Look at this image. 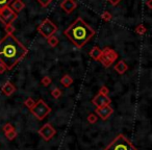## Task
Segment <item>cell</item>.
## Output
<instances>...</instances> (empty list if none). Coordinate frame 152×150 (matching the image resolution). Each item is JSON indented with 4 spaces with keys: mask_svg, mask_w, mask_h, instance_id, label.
I'll list each match as a JSON object with an SVG mask.
<instances>
[{
    "mask_svg": "<svg viewBox=\"0 0 152 150\" xmlns=\"http://www.w3.org/2000/svg\"><path fill=\"white\" fill-rule=\"evenodd\" d=\"M27 53V48L14 34H7L0 40V63L7 67V70L16 67Z\"/></svg>",
    "mask_w": 152,
    "mask_h": 150,
    "instance_id": "6da1fadb",
    "label": "cell"
},
{
    "mask_svg": "<svg viewBox=\"0 0 152 150\" xmlns=\"http://www.w3.org/2000/svg\"><path fill=\"white\" fill-rule=\"evenodd\" d=\"M64 34L75 45L77 48H83L94 36L95 30L88 25L83 18H77L67 29Z\"/></svg>",
    "mask_w": 152,
    "mask_h": 150,
    "instance_id": "7a4b0ae2",
    "label": "cell"
},
{
    "mask_svg": "<svg viewBox=\"0 0 152 150\" xmlns=\"http://www.w3.org/2000/svg\"><path fill=\"white\" fill-rule=\"evenodd\" d=\"M104 150H137L131 142L125 135H119L113 140V142L107 145Z\"/></svg>",
    "mask_w": 152,
    "mask_h": 150,
    "instance_id": "3957f363",
    "label": "cell"
},
{
    "mask_svg": "<svg viewBox=\"0 0 152 150\" xmlns=\"http://www.w3.org/2000/svg\"><path fill=\"white\" fill-rule=\"evenodd\" d=\"M30 113L36 117L38 120L42 121L47 117V115H49L51 113V108L48 106V104L44 101V100L40 99L36 102V104L34 105V108H30Z\"/></svg>",
    "mask_w": 152,
    "mask_h": 150,
    "instance_id": "277c9868",
    "label": "cell"
},
{
    "mask_svg": "<svg viewBox=\"0 0 152 150\" xmlns=\"http://www.w3.org/2000/svg\"><path fill=\"white\" fill-rule=\"evenodd\" d=\"M57 31V26L51 21L50 19H45L40 25L38 26V32L45 39H48L49 37L54 36Z\"/></svg>",
    "mask_w": 152,
    "mask_h": 150,
    "instance_id": "5b68a950",
    "label": "cell"
},
{
    "mask_svg": "<svg viewBox=\"0 0 152 150\" xmlns=\"http://www.w3.org/2000/svg\"><path fill=\"white\" fill-rule=\"evenodd\" d=\"M117 59H118V53L114 49L110 48V47H105L102 49V54L99 61L105 68H108L117 61Z\"/></svg>",
    "mask_w": 152,
    "mask_h": 150,
    "instance_id": "8992f818",
    "label": "cell"
},
{
    "mask_svg": "<svg viewBox=\"0 0 152 150\" xmlns=\"http://www.w3.org/2000/svg\"><path fill=\"white\" fill-rule=\"evenodd\" d=\"M18 14H16L13 10L10 7V5L2 7L0 10V21L2 22L5 26L11 25L15 20H17Z\"/></svg>",
    "mask_w": 152,
    "mask_h": 150,
    "instance_id": "52a82bcc",
    "label": "cell"
},
{
    "mask_svg": "<svg viewBox=\"0 0 152 150\" xmlns=\"http://www.w3.org/2000/svg\"><path fill=\"white\" fill-rule=\"evenodd\" d=\"M38 132H39V135H40L41 137L44 139V141L48 142V141H50V140L55 135V133H56V130H55V128L51 124H49V123H46V124L43 125V126L41 127L40 129H39Z\"/></svg>",
    "mask_w": 152,
    "mask_h": 150,
    "instance_id": "ba28073f",
    "label": "cell"
},
{
    "mask_svg": "<svg viewBox=\"0 0 152 150\" xmlns=\"http://www.w3.org/2000/svg\"><path fill=\"white\" fill-rule=\"evenodd\" d=\"M114 113V108L110 105H103L97 108L95 110V114L97 115L98 118H100L102 121H106Z\"/></svg>",
    "mask_w": 152,
    "mask_h": 150,
    "instance_id": "9c48e42d",
    "label": "cell"
},
{
    "mask_svg": "<svg viewBox=\"0 0 152 150\" xmlns=\"http://www.w3.org/2000/svg\"><path fill=\"white\" fill-rule=\"evenodd\" d=\"M92 103H93L94 105H96V108H100V106H103V105H110L112 99H110L108 96H104L98 93L97 95L93 98Z\"/></svg>",
    "mask_w": 152,
    "mask_h": 150,
    "instance_id": "30bf717a",
    "label": "cell"
},
{
    "mask_svg": "<svg viewBox=\"0 0 152 150\" xmlns=\"http://www.w3.org/2000/svg\"><path fill=\"white\" fill-rule=\"evenodd\" d=\"M61 7L67 14H71L76 10L77 3H76L75 0H64L63 2L61 3Z\"/></svg>",
    "mask_w": 152,
    "mask_h": 150,
    "instance_id": "8fae6325",
    "label": "cell"
},
{
    "mask_svg": "<svg viewBox=\"0 0 152 150\" xmlns=\"http://www.w3.org/2000/svg\"><path fill=\"white\" fill-rule=\"evenodd\" d=\"M1 91H2V93L4 94L5 96H12L16 92V87L12 83L7 81V83H5L4 85H3V87L1 88Z\"/></svg>",
    "mask_w": 152,
    "mask_h": 150,
    "instance_id": "7c38bea8",
    "label": "cell"
},
{
    "mask_svg": "<svg viewBox=\"0 0 152 150\" xmlns=\"http://www.w3.org/2000/svg\"><path fill=\"white\" fill-rule=\"evenodd\" d=\"M10 7H11L16 14H19L20 12L25 7V4H24V2L22 0H14L13 2L10 4Z\"/></svg>",
    "mask_w": 152,
    "mask_h": 150,
    "instance_id": "4fadbf2b",
    "label": "cell"
},
{
    "mask_svg": "<svg viewBox=\"0 0 152 150\" xmlns=\"http://www.w3.org/2000/svg\"><path fill=\"white\" fill-rule=\"evenodd\" d=\"M114 69H115V71H116L117 73H119L120 75H122V74H124L125 72L128 70V66H127V64L125 63L123 59H121V61H119L118 63L115 65Z\"/></svg>",
    "mask_w": 152,
    "mask_h": 150,
    "instance_id": "5bb4252c",
    "label": "cell"
},
{
    "mask_svg": "<svg viewBox=\"0 0 152 150\" xmlns=\"http://www.w3.org/2000/svg\"><path fill=\"white\" fill-rule=\"evenodd\" d=\"M90 56L96 61H99L100 57H101V54H102V49H100L98 46H95L92 48V50L90 51Z\"/></svg>",
    "mask_w": 152,
    "mask_h": 150,
    "instance_id": "9a60e30c",
    "label": "cell"
},
{
    "mask_svg": "<svg viewBox=\"0 0 152 150\" xmlns=\"http://www.w3.org/2000/svg\"><path fill=\"white\" fill-rule=\"evenodd\" d=\"M61 86L63 87H65V88H69L70 86L73 83V78H72L71 76H69V75H64L63 77L61 78Z\"/></svg>",
    "mask_w": 152,
    "mask_h": 150,
    "instance_id": "2e32d148",
    "label": "cell"
},
{
    "mask_svg": "<svg viewBox=\"0 0 152 150\" xmlns=\"http://www.w3.org/2000/svg\"><path fill=\"white\" fill-rule=\"evenodd\" d=\"M47 42H48V44L50 45L51 47H56L57 45H58L59 41L55 36H51V37H49V38L47 39Z\"/></svg>",
    "mask_w": 152,
    "mask_h": 150,
    "instance_id": "e0dca14e",
    "label": "cell"
},
{
    "mask_svg": "<svg viewBox=\"0 0 152 150\" xmlns=\"http://www.w3.org/2000/svg\"><path fill=\"white\" fill-rule=\"evenodd\" d=\"M34 104H36V101H34V100L32 99L31 97H27L25 100H24V105H25L26 108H28V110H30V108H34Z\"/></svg>",
    "mask_w": 152,
    "mask_h": 150,
    "instance_id": "ac0fdd59",
    "label": "cell"
},
{
    "mask_svg": "<svg viewBox=\"0 0 152 150\" xmlns=\"http://www.w3.org/2000/svg\"><path fill=\"white\" fill-rule=\"evenodd\" d=\"M146 31H147V28H146L143 24H140V25H137V27H135V32H137V34H140V36L145 34Z\"/></svg>",
    "mask_w": 152,
    "mask_h": 150,
    "instance_id": "d6986e66",
    "label": "cell"
},
{
    "mask_svg": "<svg viewBox=\"0 0 152 150\" xmlns=\"http://www.w3.org/2000/svg\"><path fill=\"white\" fill-rule=\"evenodd\" d=\"M101 18H102V20H104L105 22H110V20L113 19V15L110 13V12L105 11V12H103V13H102Z\"/></svg>",
    "mask_w": 152,
    "mask_h": 150,
    "instance_id": "ffe728a7",
    "label": "cell"
},
{
    "mask_svg": "<svg viewBox=\"0 0 152 150\" xmlns=\"http://www.w3.org/2000/svg\"><path fill=\"white\" fill-rule=\"evenodd\" d=\"M51 96H52L53 98H55V99H58V98L61 96V89H58V88H54V89L51 91Z\"/></svg>",
    "mask_w": 152,
    "mask_h": 150,
    "instance_id": "44dd1931",
    "label": "cell"
},
{
    "mask_svg": "<svg viewBox=\"0 0 152 150\" xmlns=\"http://www.w3.org/2000/svg\"><path fill=\"white\" fill-rule=\"evenodd\" d=\"M87 120H88V122H89L90 124H94V123L97 122L98 117H97V115H96V114H94V113H92V114H90L89 116H88Z\"/></svg>",
    "mask_w": 152,
    "mask_h": 150,
    "instance_id": "7402d4cb",
    "label": "cell"
},
{
    "mask_svg": "<svg viewBox=\"0 0 152 150\" xmlns=\"http://www.w3.org/2000/svg\"><path fill=\"white\" fill-rule=\"evenodd\" d=\"M51 83H52V80H51L50 76H44L42 78V80H41V83H42L44 87H49V86L51 85Z\"/></svg>",
    "mask_w": 152,
    "mask_h": 150,
    "instance_id": "603a6c76",
    "label": "cell"
},
{
    "mask_svg": "<svg viewBox=\"0 0 152 150\" xmlns=\"http://www.w3.org/2000/svg\"><path fill=\"white\" fill-rule=\"evenodd\" d=\"M5 137H7V140H10V141H12V140H14L16 137H17V131H16V129H14V130L10 131V132H7L4 133Z\"/></svg>",
    "mask_w": 152,
    "mask_h": 150,
    "instance_id": "cb8c5ba5",
    "label": "cell"
},
{
    "mask_svg": "<svg viewBox=\"0 0 152 150\" xmlns=\"http://www.w3.org/2000/svg\"><path fill=\"white\" fill-rule=\"evenodd\" d=\"M14 129H15V127H14L13 124H11V123H7V124L3 126L2 130H3V132H4V133H7V132H10V131L14 130Z\"/></svg>",
    "mask_w": 152,
    "mask_h": 150,
    "instance_id": "d4e9b609",
    "label": "cell"
},
{
    "mask_svg": "<svg viewBox=\"0 0 152 150\" xmlns=\"http://www.w3.org/2000/svg\"><path fill=\"white\" fill-rule=\"evenodd\" d=\"M4 30H5V32H7V34H13L14 32H15L16 28H15V26H14L13 24H11V25L5 26Z\"/></svg>",
    "mask_w": 152,
    "mask_h": 150,
    "instance_id": "484cf974",
    "label": "cell"
},
{
    "mask_svg": "<svg viewBox=\"0 0 152 150\" xmlns=\"http://www.w3.org/2000/svg\"><path fill=\"white\" fill-rule=\"evenodd\" d=\"M39 3L41 4V7H47L49 4H50L51 2H52L53 0H37Z\"/></svg>",
    "mask_w": 152,
    "mask_h": 150,
    "instance_id": "4316f807",
    "label": "cell"
},
{
    "mask_svg": "<svg viewBox=\"0 0 152 150\" xmlns=\"http://www.w3.org/2000/svg\"><path fill=\"white\" fill-rule=\"evenodd\" d=\"M108 93H110V91H108V88L107 87L103 86L102 88H100L99 94H101V95H104V96H108Z\"/></svg>",
    "mask_w": 152,
    "mask_h": 150,
    "instance_id": "83f0119b",
    "label": "cell"
},
{
    "mask_svg": "<svg viewBox=\"0 0 152 150\" xmlns=\"http://www.w3.org/2000/svg\"><path fill=\"white\" fill-rule=\"evenodd\" d=\"M14 0H0V7H5V5H10Z\"/></svg>",
    "mask_w": 152,
    "mask_h": 150,
    "instance_id": "f1b7e54d",
    "label": "cell"
},
{
    "mask_svg": "<svg viewBox=\"0 0 152 150\" xmlns=\"http://www.w3.org/2000/svg\"><path fill=\"white\" fill-rule=\"evenodd\" d=\"M122 0H107V2H110L112 5H114V7H116V5H118L119 3L121 2Z\"/></svg>",
    "mask_w": 152,
    "mask_h": 150,
    "instance_id": "f546056e",
    "label": "cell"
},
{
    "mask_svg": "<svg viewBox=\"0 0 152 150\" xmlns=\"http://www.w3.org/2000/svg\"><path fill=\"white\" fill-rule=\"evenodd\" d=\"M5 71H7V67H5L2 63H0V74L4 73Z\"/></svg>",
    "mask_w": 152,
    "mask_h": 150,
    "instance_id": "4dcf8cb0",
    "label": "cell"
},
{
    "mask_svg": "<svg viewBox=\"0 0 152 150\" xmlns=\"http://www.w3.org/2000/svg\"><path fill=\"white\" fill-rule=\"evenodd\" d=\"M146 4H147L148 9L151 10V9H152V0H148L147 2H146Z\"/></svg>",
    "mask_w": 152,
    "mask_h": 150,
    "instance_id": "1f68e13d",
    "label": "cell"
},
{
    "mask_svg": "<svg viewBox=\"0 0 152 150\" xmlns=\"http://www.w3.org/2000/svg\"><path fill=\"white\" fill-rule=\"evenodd\" d=\"M0 10H1V7H0Z\"/></svg>",
    "mask_w": 152,
    "mask_h": 150,
    "instance_id": "d6a6232c",
    "label": "cell"
}]
</instances>
